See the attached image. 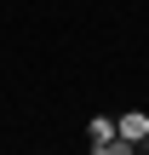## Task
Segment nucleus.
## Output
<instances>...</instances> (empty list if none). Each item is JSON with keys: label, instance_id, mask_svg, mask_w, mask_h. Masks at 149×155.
Masks as SVG:
<instances>
[{"label": "nucleus", "instance_id": "2", "mask_svg": "<svg viewBox=\"0 0 149 155\" xmlns=\"http://www.w3.org/2000/svg\"><path fill=\"white\" fill-rule=\"evenodd\" d=\"M86 132H92V144H109V138H115V121H109V115H92Z\"/></svg>", "mask_w": 149, "mask_h": 155}, {"label": "nucleus", "instance_id": "3", "mask_svg": "<svg viewBox=\"0 0 149 155\" xmlns=\"http://www.w3.org/2000/svg\"><path fill=\"white\" fill-rule=\"evenodd\" d=\"M92 155H138V144H126V138H109V144H92Z\"/></svg>", "mask_w": 149, "mask_h": 155}, {"label": "nucleus", "instance_id": "1", "mask_svg": "<svg viewBox=\"0 0 149 155\" xmlns=\"http://www.w3.org/2000/svg\"><path fill=\"white\" fill-rule=\"evenodd\" d=\"M115 138H126V144H149V115H144V109H126V115L115 121Z\"/></svg>", "mask_w": 149, "mask_h": 155}]
</instances>
